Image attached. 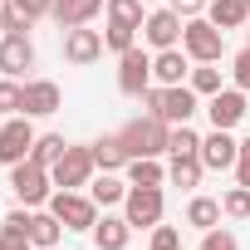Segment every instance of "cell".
<instances>
[{"label":"cell","instance_id":"cell-26","mask_svg":"<svg viewBox=\"0 0 250 250\" xmlns=\"http://www.w3.org/2000/svg\"><path fill=\"white\" fill-rule=\"evenodd\" d=\"M108 20L113 25H133V30H143V0H108Z\"/></svg>","mask_w":250,"mask_h":250},{"label":"cell","instance_id":"cell-44","mask_svg":"<svg viewBox=\"0 0 250 250\" xmlns=\"http://www.w3.org/2000/svg\"><path fill=\"white\" fill-rule=\"evenodd\" d=\"M49 250H59V245H49Z\"/></svg>","mask_w":250,"mask_h":250},{"label":"cell","instance_id":"cell-10","mask_svg":"<svg viewBox=\"0 0 250 250\" xmlns=\"http://www.w3.org/2000/svg\"><path fill=\"white\" fill-rule=\"evenodd\" d=\"M182 30H187V20H182L172 5H167V10H152V15L143 20V40H147L152 49H177Z\"/></svg>","mask_w":250,"mask_h":250},{"label":"cell","instance_id":"cell-40","mask_svg":"<svg viewBox=\"0 0 250 250\" xmlns=\"http://www.w3.org/2000/svg\"><path fill=\"white\" fill-rule=\"evenodd\" d=\"M15 5H20L25 15H35V20H40V15H49V10H54V0H15Z\"/></svg>","mask_w":250,"mask_h":250},{"label":"cell","instance_id":"cell-33","mask_svg":"<svg viewBox=\"0 0 250 250\" xmlns=\"http://www.w3.org/2000/svg\"><path fill=\"white\" fill-rule=\"evenodd\" d=\"M221 211L235 216V221H245V216H250V187H230L226 201H221Z\"/></svg>","mask_w":250,"mask_h":250},{"label":"cell","instance_id":"cell-34","mask_svg":"<svg viewBox=\"0 0 250 250\" xmlns=\"http://www.w3.org/2000/svg\"><path fill=\"white\" fill-rule=\"evenodd\" d=\"M152 250H182V230L177 226H152Z\"/></svg>","mask_w":250,"mask_h":250},{"label":"cell","instance_id":"cell-43","mask_svg":"<svg viewBox=\"0 0 250 250\" xmlns=\"http://www.w3.org/2000/svg\"><path fill=\"white\" fill-rule=\"evenodd\" d=\"M245 35H250V20H245Z\"/></svg>","mask_w":250,"mask_h":250},{"label":"cell","instance_id":"cell-30","mask_svg":"<svg viewBox=\"0 0 250 250\" xmlns=\"http://www.w3.org/2000/svg\"><path fill=\"white\" fill-rule=\"evenodd\" d=\"M0 113H25V83H15V79H0Z\"/></svg>","mask_w":250,"mask_h":250},{"label":"cell","instance_id":"cell-16","mask_svg":"<svg viewBox=\"0 0 250 250\" xmlns=\"http://www.w3.org/2000/svg\"><path fill=\"white\" fill-rule=\"evenodd\" d=\"M108 10V0H54V20H59V30H79V25H88L93 15H103Z\"/></svg>","mask_w":250,"mask_h":250},{"label":"cell","instance_id":"cell-23","mask_svg":"<svg viewBox=\"0 0 250 250\" xmlns=\"http://www.w3.org/2000/svg\"><path fill=\"white\" fill-rule=\"evenodd\" d=\"M221 201H211V196H191V206H187V221L196 226V230H211V226H221Z\"/></svg>","mask_w":250,"mask_h":250},{"label":"cell","instance_id":"cell-7","mask_svg":"<svg viewBox=\"0 0 250 250\" xmlns=\"http://www.w3.org/2000/svg\"><path fill=\"white\" fill-rule=\"evenodd\" d=\"M49 211L64 221V230H93V221H98V201L93 196H79V191H54L49 196Z\"/></svg>","mask_w":250,"mask_h":250},{"label":"cell","instance_id":"cell-5","mask_svg":"<svg viewBox=\"0 0 250 250\" xmlns=\"http://www.w3.org/2000/svg\"><path fill=\"white\" fill-rule=\"evenodd\" d=\"M123 216H128L133 230L162 226V187H128V196H123Z\"/></svg>","mask_w":250,"mask_h":250},{"label":"cell","instance_id":"cell-1","mask_svg":"<svg viewBox=\"0 0 250 250\" xmlns=\"http://www.w3.org/2000/svg\"><path fill=\"white\" fill-rule=\"evenodd\" d=\"M118 138H123V147H128V162H133V157H162V152H167L172 128H167L157 113H147V118H133Z\"/></svg>","mask_w":250,"mask_h":250},{"label":"cell","instance_id":"cell-6","mask_svg":"<svg viewBox=\"0 0 250 250\" xmlns=\"http://www.w3.org/2000/svg\"><path fill=\"white\" fill-rule=\"evenodd\" d=\"M98 172V162H93V147H69L54 167H49V177H54V187L59 191H79V187H88V177Z\"/></svg>","mask_w":250,"mask_h":250},{"label":"cell","instance_id":"cell-22","mask_svg":"<svg viewBox=\"0 0 250 250\" xmlns=\"http://www.w3.org/2000/svg\"><path fill=\"white\" fill-rule=\"evenodd\" d=\"M167 172L157 167V157H133L128 162V187H162Z\"/></svg>","mask_w":250,"mask_h":250},{"label":"cell","instance_id":"cell-27","mask_svg":"<svg viewBox=\"0 0 250 250\" xmlns=\"http://www.w3.org/2000/svg\"><path fill=\"white\" fill-rule=\"evenodd\" d=\"M167 152H172V157H201V138L187 128V123H177L172 138H167Z\"/></svg>","mask_w":250,"mask_h":250},{"label":"cell","instance_id":"cell-21","mask_svg":"<svg viewBox=\"0 0 250 250\" xmlns=\"http://www.w3.org/2000/svg\"><path fill=\"white\" fill-rule=\"evenodd\" d=\"M93 162H98V172L128 167V147H123V138H118V133H113V138H98V143H93Z\"/></svg>","mask_w":250,"mask_h":250},{"label":"cell","instance_id":"cell-17","mask_svg":"<svg viewBox=\"0 0 250 250\" xmlns=\"http://www.w3.org/2000/svg\"><path fill=\"white\" fill-rule=\"evenodd\" d=\"M128 240H133L128 216H103V221H93V245H98V250H128Z\"/></svg>","mask_w":250,"mask_h":250},{"label":"cell","instance_id":"cell-32","mask_svg":"<svg viewBox=\"0 0 250 250\" xmlns=\"http://www.w3.org/2000/svg\"><path fill=\"white\" fill-rule=\"evenodd\" d=\"M191 88L196 93H221V69L216 64H196L191 69Z\"/></svg>","mask_w":250,"mask_h":250},{"label":"cell","instance_id":"cell-28","mask_svg":"<svg viewBox=\"0 0 250 250\" xmlns=\"http://www.w3.org/2000/svg\"><path fill=\"white\" fill-rule=\"evenodd\" d=\"M88 196H93V201H98V206H118V201H123V196H128V187H123V182H118V177H113V172H103V177H98V182H93V191H88Z\"/></svg>","mask_w":250,"mask_h":250},{"label":"cell","instance_id":"cell-25","mask_svg":"<svg viewBox=\"0 0 250 250\" xmlns=\"http://www.w3.org/2000/svg\"><path fill=\"white\" fill-rule=\"evenodd\" d=\"M201 157H172V167H167V182L172 187H196L201 182Z\"/></svg>","mask_w":250,"mask_h":250},{"label":"cell","instance_id":"cell-15","mask_svg":"<svg viewBox=\"0 0 250 250\" xmlns=\"http://www.w3.org/2000/svg\"><path fill=\"white\" fill-rule=\"evenodd\" d=\"M59 103H64V93H59L54 79H30L25 83V118H49V113H59Z\"/></svg>","mask_w":250,"mask_h":250},{"label":"cell","instance_id":"cell-37","mask_svg":"<svg viewBox=\"0 0 250 250\" xmlns=\"http://www.w3.org/2000/svg\"><path fill=\"white\" fill-rule=\"evenodd\" d=\"M230 74H235V88H245L250 93V44L235 54V64H230Z\"/></svg>","mask_w":250,"mask_h":250},{"label":"cell","instance_id":"cell-9","mask_svg":"<svg viewBox=\"0 0 250 250\" xmlns=\"http://www.w3.org/2000/svg\"><path fill=\"white\" fill-rule=\"evenodd\" d=\"M118 88L123 93H133V98H143L147 88H152V59L133 44L128 54H118Z\"/></svg>","mask_w":250,"mask_h":250},{"label":"cell","instance_id":"cell-12","mask_svg":"<svg viewBox=\"0 0 250 250\" xmlns=\"http://www.w3.org/2000/svg\"><path fill=\"white\" fill-rule=\"evenodd\" d=\"M235 157H240V143L230 138V128H216L211 138H201V167L206 172H226V167H235Z\"/></svg>","mask_w":250,"mask_h":250},{"label":"cell","instance_id":"cell-38","mask_svg":"<svg viewBox=\"0 0 250 250\" xmlns=\"http://www.w3.org/2000/svg\"><path fill=\"white\" fill-rule=\"evenodd\" d=\"M235 182H240V187H250V138L240 143V157H235Z\"/></svg>","mask_w":250,"mask_h":250},{"label":"cell","instance_id":"cell-11","mask_svg":"<svg viewBox=\"0 0 250 250\" xmlns=\"http://www.w3.org/2000/svg\"><path fill=\"white\" fill-rule=\"evenodd\" d=\"M103 30H88V25H79V30H64V59L69 64H93V59H103Z\"/></svg>","mask_w":250,"mask_h":250},{"label":"cell","instance_id":"cell-24","mask_svg":"<svg viewBox=\"0 0 250 250\" xmlns=\"http://www.w3.org/2000/svg\"><path fill=\"white\" fill-rule=\"evenodd\" d=\"M64 152H69V143H64L59 133H44V138H35V152H30V162H40V167H54Z\"/></svg>","mask_w":250,"mask_h":250},{"label":"cell","instance_id":"cell-19","mask_svg":"<svg viewBox=\"0 0 250 250\" xmlns=\"http://www.w3.org/2000/svg\"><path fill=\"white\" fill-rule=\"evenodd\" d=\"M206 20L221 25V30H240L250 20V0H211L206 5Z\"/></svg>","mask_w":250,"mask_h":250},{"label":"cell","instance_id":"cell-13","mask_svg":"<svg viewBox=\"0 0 250 250\" xmlns=\"http://www.w3.org/2000/svg\"><path fill=\"white\" fill-rule=\"evenodd\" d=\"M25 69H35V44H30V35H10L5 30V40H0V74L20 79Z\"/></svg>","mask_w":250,"mask_h":250},{"label":"cell","instance_id":"cell-31","mask_svg":"<svg viewBox=\"0 0 250 250\" xmlns=\"http://www.w3.org/2000/svg\"><path fill=\"white\" fill-rule=\"evenodd\" d=\"M0 20H5L10 35H30V25H35V15H25L15 0H5V5H0Z\"/></svg>","mask_w":250,"mask_h":250},{"label":"cell","instance_id":"cell-42","mask_svg":"<svg viewBox=\"0 0 250 250\" xmlns=\"http://www.w3.org/2000/svg\"><path fill=\"white\" fill-rule=\"evenodd\" d=\"M0 40H5V20H0Z\"/></svg>","mask_w":250,"mask_h":250},{"label":"cell","instance_id":"cell-41","mask_svg":"<svg viewBox=\"0 0 250 250\" xmlns=\"http://www.w3.org/2000/svg\"><path fill=\"white\" fill-rule=\"evenodd\" d=\"M0 250H35L25 235H5V230H0Z\"/></svg>","mask_w":250,"mask_h":250},{"label":"cell","instance_id":"cell-29","mask_svg":"<svg viewBox=\"0 0 250 250\" xmlns=\"http://www.w3.org/2000/svg\"><path fill=\"white\" fill-rule=\"evenodd\" d=\"M103 44H108L113 54H128V49L138 44V30H133V25H113V20H108V30H103Z\"/></svg>","mask_w":250,"mask_h":250},{"label":"cell","instance_id":"cell-36","mask_svg":"<svg viewBox=\"0 0 250 250\" xmlns=\"http://www.w3.org/2000/svg\"><path fill=\"white\" fill-rule=\"evenodd\" d=\"M30 221H35L30 211H10L5 221H0V230H5V235H25V240H30Z\"/></svg>","mask_w":250,"mask_h":250},{"label":"cell","instance_id":"cell-18","mask_svg":"<svg viewBox=\"0 0 250 250\" xmlns=\"http://www.w3.org/2000/svg\"><path fill=\"white\" fill-rule=\"evenodd\" d=\"M187 49H157V59H152V79L162 83V88H172V83H182L191 69H187Z\"/></svg>","mask_w":250,"mask_h":250},{"label":"cell","instance_id":"cell-2","mask_svg":"<svg viewBox=\"0 0 250 250\" xmlns=\"http://www.w3.org/2000/svg\"><path fill=\"white\" fill-rule=\"evenodd\" d=\"M143 103H147V113H157L162 123H191V113H196V88L191 83H172V88H147L143 93Z\"/></svg>","mask_w":250,"mask_h":250},{"label":"cell","instance_id":"cell-35","mask_svg":"<svg viewBox=\"0 0 250 250\" xmlns=\"http://www.w3.org/2000/svg\"><path fill=\"white\" fill-rule=\"evenodd\" d=\"M196 250H240V245H235V235H230V230H216V226H211V230L201 235V245H196Z\"/></svg>","mask_w":250,"mask_h":250},{"label":"cell","instance_id":"cell-20","mask_svg":"<svg viewBox=\"0 0 250 250\" xmlns=\"http://www.w3.org/2000/svg\"><path fill=\"white\" fill-rule=\"evenodd\" d=\"M59 235H64V221H59L54 211H35V221H30V245H35V250H49V245H59Z\"/></svg>","mask_w":250,"mask_h":250},{"label":"cell","instance_id":"cell-39","mask_svg":"<svg viewBox=\"0 0 250 250\" xmlns=\"http://www.w3.org/2000/svg\"><path fill=\"white\" fill-rule=\"evenodd\" d=\"M206 5H211V0H172V10H177L182 20H191V15H201Z\"/></svg>","mask_w":250,"mask_h":250},{"label":"cell","instance_id":"cell-14","mask_svg":"<svg viewBox=\"0 0 250 250\" xmlns=\"http://www.w3.org/2000/svg\"><path fill=\"white\" fill-rule=\"evenodd\" d=\"M206 113H211V128H235V123L250 113V108H245V88H221V93H211Z\"/></svg>","mask_w":250,"mask_h":250},{"label":"cell","instance_id":"cell-8","mask_svg":"<svg viewBox=\"0 0 250 250\" xmlns=\"http://www.w3.org/2000/svg\"><path fill=\"white\" fill-rule=\"evenodd\" d=\"M35 152V128H30V118L15 113L5 128H0V167H15Z\"/></svg>","mask_w":250,"mask_h":250},{"label":"cell","instance_id":"cell-4","mask_svg":"<svg viewBox=\"0 0 250 250\" xmlns=\"http://www.w3.org/2000/svg\"><path fill=\"white\" fill-rule=\"evenodd\" d=\"M49 182H54V177H49V167H40V162H30V157L10 167V191H15L25 206H44V201L54 196V191H49Z\"/></svg>","mask_w":250,"mask_h":250},{"label":"cell","instance_id":"cell-3","mask_svg":"<svg viewBox=\"0 0 250 250\" xmlns=\"http://www.w3.org/2000/svg\"><path fill=\"white\" fill-rule=\"evenodd\" d=\"M182 49H187L196 64H216V59L226 54V30L211 25V20H201V15H191L187 30H182Z\"/></svg>","mask_w":250,"mask_h":250}]
</instances>
